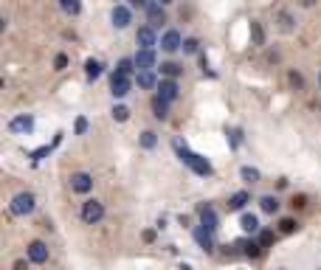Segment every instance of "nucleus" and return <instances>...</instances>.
<instances>
[{
    "mask_svg": "<svg viewBox=\"0 0 321 270\" xmlns=\"http://www.w3.org/2000/svg\"><path fill=\"white\" fill-rule=\"evenodd\" d=\"M172 147H175V152H178L180 164H186L189 169L194 172V175H200V178H208V175L214 172V169H211V164H208L206 158L197 155V152H192L183 141H180V138H175V141H172Z\"/></svg>",
    "mask_w": 321,
    "mask_h": 270,
    "instance_id": "f257e3e1",
    "label": "nucleus"
},
{
    "mask_svg": "<svg viewBox=\"0 0 321 270\" xmlns=\"http://www.w3.org/2000/svg\"><path fill=\"white\" fill-rule=\"evenodd\" d=\"M37 208V197L31 192H20L12 197V203H9V211L15 214V217H26V214H31Z\"/></svg>",
    "mask_w": 321,
    "mask_h": 270,
    "instance_id": "f03ea898",
    "label": "nucleus"
},
{
    "mask_svg": "<svg viewBox=\"0 0 321 270\" xmlns=\"http://www.w3.org/2000/svg\"><path fill=\"white\" fill-rule=\"evenodd\" d=\"M101 217H104V206H101L99 200H85V203H82V220H85L87 225L101 222Z\"/></svg>",
    "mask_w": 321,
    "mask_h": 270,
    "instance_id": "7ed1b4c3",
    "label": "nucleus"
},
{
    "mask_svg": "<svg viewBox=\"0 0 321 270\" xmlns=\"http://www.w3.org/2000/svg\"><path fill=\"white\" fill-rule=\"evenodd\" d=\"M130 90H133V79L122 76V73H113V79H110V93H113V99H124Z\"/></svg>",
    "mask_w": 321,
    "mask_h": 270,
    "instance_id": "20e7f679",
    "label": "nucleus"
},
{
    "mask_svg": "<svg viewBox=\"0 0 321 270\" xmlns=\"http://www.w3.org/2000/svg\"><path fill=\"white\" fill-rule=\"evenodd\" d=\"M197 214H200V225L206 228V231H217L220 228V220H217V211H214L208 203H203V206H197Z\"/></svg>",
    "mask_w": 321,
    "mask_h": 270,
    "instance_id": "39448f33",
    "label": "nucleus"
},
{
    "mask_svg": "<svg viewBox=\"0 0 321 270\" xmlns=\"http://www.w3.org/2000/svg\"><path fill=\"white\" fill-rule=\"evenodd\" d=\"M155 96H161V99L164 101H175L180 96V87H178V82H175V79H161V82H158V93Z\"/></svg>",
    "mask_w": 321,
    "mask_h": 270,
    "instance_id": "423d86ee",
    "label": "nucleus"
},
{
    "mask_svg": "<svg viewBox=\"0 0 321 270\" xmlns=\"http://www.w3.org/2000/svg\"><path fill=\"white\" fill-rule=\"evenodd\" d=\"M136 43L141 45V51H152L158 45V37H155V29L152 26H141L136 31Z\"/></svg>",
    "mask_w": 321,
    "mask_h": 270,
    "instance_id": "0eeeda50",
    "label": "nucleus"
},
{
    "mask_svg": "<svg viewBox=\"0 0 321 270\" xmlns=\"http://www.w3.org/2000/svg\"><path fill=\"white\" fill-rule=\"evenodd\" d=\"M161 48H164L166 54H175V51L183 48V37H180V31H175V29L164 31V37H161Z\"/></svg>",
    "mask_w": 321,
    "mask_h": 270,
    "instance_id": "6e6552de",
    "label": "nucleus"
},
{
    "mask_svg": "<svg viewBox=\"0 0 321 270\" xmlns=\"http://www.w3.org/2000/svg\"><path fill=\"white\" fill-rule=\"evenodd\" d=\"M31 129H34V118L31 115H15L9 121V132H15V135H29Z\"/></svg>",
    "mask_w": 321,
    "mask_h": 270,
    "instance_id": "1a4fd4ad",
    "label": "nucleus"
},
{
    "mask_svg": "<svg viewBox=\"0 0 321 270\" xmlns=\"http://www.w3.org/2000/svg\"><path fill=\"white\" fill-rule=\"evenodd\" d=\"M147 20H150V26H152V29H158V26H164V23H166L164 3H155V0H150V6H147Z\"/></svg>",
    "mask_w": 321,
    "mask_h": 270,
    "instance_id": "9d476101",
    "label": "nucleus"
},
{
    "mask_svg": "<svg viewBox=\"0 0 321 270\" xmlns=\"http://www.w3.org/2000/svg\"><path fill=\"white\" fill-rule=\"evenodd\" d=\"M29 259L34 264H45V262H48V245H45V242H40V239H34L29 245Z\"/></svg>",
    "mask_w": 321,
    "mask_h": 270,
    "instance_id": "9b49d317",
    "label": "nucleus"
},
{
    "mask_svg": "<svg viewBox=\"0 0 321 270\" xmlns=\"http://www.w3.org/2000/svg\"><path fill=\"white\" fill-rule=\"evenodd\" d=\"M71 189L76 194H87L93 189V178L87 175V172H76V175L71 178Z\"/></svg>",
    "mask_w": 321,
    "mask_h": 270,
    "instance_id": "f8f14e48",
    "label": "nucleus"
},
{
    "mask_svg": "<svg viewBox=\"0 0 321 270\" xmlns=\"http://www.w3.org/2000/svg\"><path fill=\"white\" fill-rule=\"evenodd\" d=\"M110 20H113L116 29H127L130 23H133V15H130L127 6H113V12H110Z\"/></svg>",
    "mask_w": 321,
    "mask_h": 270,
    "instance_id": "ddd939ff",
    "label": "nucleus"
},
{
    "mask_svg": "<svg viewBox=\"0 0 321 270\" xmlns=\"http://www.w3.org/2000/svg\"><path fill=\"white\" fill-rule=\"evenodd\" d=\"M194 242H197L206 253H211V250H214V234H211V231H206L203 225L194 228Z\"/></svg>",
    "mask_w": 321,
    "mask_h": 270,
    "instance_id": "4468645a",
    "label": "nucleus"
},
{
    "mask_svg": "<svg viewBox=\"0 0 321 270\" xmlns=\"http://www.w3.org/2000/svg\"><path fill=\"white\" fill-rule=\"evenodd\" d=\"M133 59H136L138 71H152V68H155V51H141L138 48V54Z\"/></svg>",
    "mask_w": 321,
    "mask_h": 270,
    "instance_id": "2eb2a0df",
    "label": "nucleus"
},
{
    "mask_svg": "<svg viewBox=\"0 0 321 270\" xmlns=\"http://www.w3.org/2000/svg\"><path fill=\"white\" fill-rule=\"evenodd\" d=\"M240 228H243L245 234H259V231H262L257 214H243V217H240Z\"/></svg>",
    "mask_w": 321,
    "mask_h": 270,
    "instance_id": "dca6fc26",
    "label": "nucleus"
},
{
    "mask_svg": "<svg viewBox=\"0 0 321 270\" xmlns=\"http://www.w3.org/2000/svg\"><path fill=\"white\" fill-rule=\"evenodd\" d=\"M152 115L158 121H166L169 118V101H164L161 96H152Z\"/></svg>",
    "mask_w": 321,
    "mask_h": 270,
    "instance_id": "f3484780",
    "label": "nucleus"
},
{
    "mask_svg": "<svg viewBox=\"0 0 321 270\" xmlns=\"http://www.w3.org/2000/svg\"><path fill=\"white\" fill-rule=\"evenodd\" d=\"M248 203H251L248 192H237V194H231V200H229V211H243Z\"/></svg>",
    "mask_w": 321,
    "mask_h": 270,
    "instance_id": "a211bd4d",
    "label": "nucleus"
},
{
    "mask_svg": "<svg viewBox=\"0 0 321 270\" xmlns=\"http://www.w3.org/2000/svg\"><path fill=\"white\" fill-rule=\"evenodd\" d=\"M240 248H243V253L251 256V259L262 256V245H259V239H245V242H240Z\"/></svg>",
    "mask_w": 321,
    "mask_h": 270,
    "instance_id": "6ab92c4d",
    "label": "nucleus"
},
{
    "mask_svg": "<svg viewBox=\"0 0 321 270\" xmlns=\"http://www.w3.org/2000/svg\"><path fill=\"white\" fill-rule=\"evenodd\" d=\"M136 82H138V87H144V90H152V87H158L155 73H152V71H138Z\"/></svg>",
    "mask_w": 321,
    "mask_h": 270,
    "instance_id": "aec40b11",
    "label": "nucleus"
},
{
    "mask_svg": "<svg viewBox=\"0 0 321 270\" xmlns=\"http://www.w3.org/2000/svg\"><path fill=\"white\" fill-rule=\"evenodd\" d=\"M101 71H104V68H101L99 59H87V62H85V76L90 79V82H96V79L101 76Z\"/></svg>",
    "mask_w": 321,
    "mask_h": 270,
    "instance_id": "412c9836",
    "label": "nucleus"
},
{
    "mask_svg": "<svg viewBox=\"0 0 321 270\" xmlns=\"http://www.w3.org/2000/svg\"><path fill=\"white\" fill-rule=\"evenodd\" d=\"M161 73H164V79H178L180 73H183V65H178V62H161Z\"/></svg>",
    "mask_w": 321,
    "mask_h": 270,
    "instance_id": "4be33fe9",
    "label": "nucleus"
},
{
    "mask_svg": "<svg viewBox=\"0 0 321 270\" xmlns=\"http://www.w3.org/2000/svg\"><path fill=\"white\" fill-rule=\"evenodd\" d=\"M259 208H262L265 214H276L279 211V200L273 197V194H265V197L259 200Z\"/></svg>",
    "mask_w": 321,
    "mask_h": 270,
    "instance_id": "5701e85b",
    "label": "nucleus"
},
{
    "mask_svg": "<svg viewBox=\"0 0 321 270\" xmlns=\"http://www.w3.org/2000/svg\"><path fill=\"white\" fill-rule=\"evenodd\" d=\"M59 9H62L65 15L76 17L79 12H82V3H79V0H59Z\"/></svg>",
    "mask_w": 321,
    "mask_h": 270,
    "instance_id": "b1692460",
    "label": "nucleus"
},
{
    "mask_svg": "<svg viewBox=\"0 0 321 270\" xmlns=\"http://www.w3.org/2000/svg\"><path fill=\"white\" fill-rule=\"evenodd\" d=\"M251 40H254V45H265V31L257 20H251Z\"/></svg>",
    "mask_w": 321,
    "mask_h": 270,
    "instance_id": "393cba45",
    "label": "nucleus"
},
{
    "mask_svg": "<svg viewBox=\"0 0 321 270\" xmlns=\"http://www.w3.org/2000/svg\"><path fill=\"white\" fill-rule=\"evenodd\" d=\"M257 239H259V245H262V248H271L273 242H276V234H273V231H268V228H262V231L257 234Z\"/></svg>",
    "mask_w": 321,
    "mask_h": 270,
    "instance_id": "a878e982",
    "label": "nucleus"
},
{
    "mask_svg": "<svg viewBox=\"0 0 321 270\" xmlns=\"http://www.w3.org/2000/svg\"><path fill=\"white\" fill-rule=\"evenodd\" d=\"M136 71V59H122V62H119V68H116V73H122V76H130V73Z\"/></svg>",
    "mask_w": 321,
    "mask_h": 270,
    "instance_id": "bb28decb",
    "label": "nucleus"
},
{
    "mask_svg": "<svg viewBox=\"0 0 321 270\" xmlns=\"http://www.w3.org/2000/svg\"><path fill=\"white\" fill-rule=\"evenodd\" d=\"M226 135H229V144H231V150H237V147L243 144V129L231 127V129H226Z\"/></svg>",
    "mask_w": 321,
    "mask_h": 270,
    "instance_id": "cd10ccee",
    "label": "nucleus"
},
{
    "mask_svg": "<svg viewBox=\"0 0 321 270\" xmlns=\"http://www.w3.org/2000/svg\"><path fill=\"white\" fill-rule=\"evenodd\" d=\"M240 175H243L245 183H257V180H259V169H254V166H243Z\"/></svg>",
    "mask_w": 321,
    "mask_h": 270,
    "instance_id": "c85d7f7f",
    "label": "nucleus"
},
{
    "mask_svg": "<svg viewBox=\"0 0 321 270\" xmlns=\"http://www.w3.org/2000/svg\"><path fill=\"white\" fill-rule=\"evenodd\" d=\"M51 150H54V144H45V147L34 150V152H31V161H34V164H40V161H43L45 155H51Z\"/></svg>",
    "mask_w": 321,
    "mask_h": 270,
    "instance_id": "c756f323",
    "label": "nucleus"
},
{
    "mask_svg": "<svg viewBox=\"0 0 321 270\" xmlns=\"http://www.w3.org/2000/svg\"><path fill=\"white\" fill-rule=\"evenodd\" d=\"M296 228H299V222H296V220H290V217H285V220H279V231H282V234H293Z\"/></svg>",
    "mask_w": 321,
    "mask_h": 270,
    "instance_id": "7c9ffc66",
    "label": "nucleus"
},
{
    "mask_svg": "<svg viewBox=\"0 0 321 270\" xmlns=\"http://www.w3.org/2000/svg\"><path fill=\"white\" fill-rule=\"evenodd\" d=\"M155 144H158V138H155V132H152V129L141 132V147H144V150H152Z\"/></svg>",
    "mask_w": 321,
    "mask_h": 270,
    "instance_id": "2f4dec72",
    "label": "nucleus"
},
{
    "mask_svg": "<svg viewBox=\"0 0 321 270\" xmlns=\"http://www.w3.org/2000/svg\"><path fill=\"white\" fill-rule=\"evenodd\" d=\"M183 54H200V43L194 37H186L183 40Z\"/></svg>",
    "mask_w": 321,
    "mask_h": 270,
    "instance_id": "473e14b6",
    "label": "nucleus"
},
{
    "mask_svg": "<svg viewBox=\"0 0 321 270\" xmlns=\"http://www.w3.org/2000/svg\"><path fill=\"white\" fill-rule=\"evenodd\" d=\"M113 118H116V121H127V118H130V110H127L124 104H116V107H113Z\"/></svg>",
    "mask_w": 321,
    "mask_h": 270,
    "instance_id": "72a5a7b5",
    "label": "nucleus"
},
{
    "mask_svg": "<svg viewBox=\"0 0 321 270\" xmlns=\"http://www.w3.org/2000/svg\"><path fill=\"white\" fill-rule=\"evenodd\" d=\"M287 82H290L293 87H304V76H301V73H296V71L287 73Z\"/></svg>",
    "mask_w": 321,
    "mask_h": 270,
    "instance_id": "f704fd0d",
    "label": "nucleus"
},
{
    "mask_svg": "<svg viewBox=\"0 0 321 270\" xmlns=\"http://www.w3.org/2000/svg\"><path fill=\"white\" fill-rule=\"evenodd\" d=\"M73 132H76V135H85V132H87V118H85V115H79V118H76V124H73Z\"/></svg>",
    "mask_w": 321,
    "mask_h": 270,
    "instance_id": "c9c22d12",
    "label": "nucleus"
},
{
    "mask_svg": "<svg viewBox=\"0 0 321 270\" xmlns=\"http://www.w3.org/2000/svg\"><path fill=\"white\" fill-rule=\"evenodd\" d=\"M279 26H282V31H290L293 29V17L287 15V12H282V15H279Z\"/></svg>",
    "mask_w": 321,
    "mask_h": 270,
    "instance_id": "e433bc0d",
    "label": "nucleus"
},
{
    "mask_svg": "<svg viewBox=\"0 0 321 270\" xmlns=\"http://www.w3.org/2000/svg\"><path fill=\"white\" fill-rule=\"evenodd\" d=\"M54 68H57V71H65V68H68V57H65V54H57V57H54Z\"/></svg>",
    "mask_w": 321,
    "mask_h": 270,
    "instance_id": "4c0bfd02",
    "label": "nucleus"
},
{
    "mask_svg": "<svg viewBox=\"0 0 321 270\" xmlns=\"http://www.w3.org/2000/svg\"><path fill=\"white\" fill-rule=\"evenodd\" d=\"M301 206H307V197H301V194L299 197H293V208H301Z\"/></svg>",
    "mask_w": 321,
    "mask_h": 270,
    "instance_id": "58836bf2",
    "label": "nucleus"
},
{
    "mask_svg": "<svg viewBox=\"0 0 321 270\" xmlns=\"http://www.w3.org/2000/svg\"><path fill=\"white\" fill-rule=\"evenodd\" d=\"M130 6H138V9H147V6H150V0H130Z\"/></svg>",
    "mask_w": 321,
    "mask_h": 270,
    "instance_id": "ea45409f",
    "label": "nucleus"
},
{
    "mask_svg": "<svg viewBox=\"0 0 321 270\" xmlns=\"http://www.w3.org/2000/svg\"><path fill=\"white\" fill-rule=\"evenodd\" d=\"M26 267H29V264H26V262L20 259V262H15V267H12V270H26Z\"/></svg>",
    "mask_w": 321,
    "mask_h": 270,
    "instance_id": "a19ab883",
    "label": "nucleus"
},
{
    "mask_svg": "<svg viewBox=\"0 0 321 270\" xmlns=\"http://www.w3.org/2000/svg\"><path fill=\"white\" fill-rule=\"evenodd\" d=\"M301 3H304V6L310 9V6H313V3H315V0H301Z\"/></svg>",
    "mask_w": 321,
    "mask_h": 270,
    "instance_id": "79ce46f5",
    "label": "nucleus"
},
{
    "mask_svg": "<svg viewBox=\"0 0 321 270\" xmlns=\"http://www.w3.org/2000/svg\"><path fill=\"white\" fill-rule=\"evenodd\" d=\"M180 270H194L192 264H180Z\"/></svg>",
    "mask_w": 321,
    "mask_h": 270,
    "instance_id": "37998d69",
    "label": "nucleus"
},
{
    "mask_svg": "<svg viewBox=\"0 0 321 270\" xmlns=\"http://www.w3.org/2000/svg\"><path fill=\"white\" fill-rule=\"evenodd\" d=\"M161 3H164V6H169V3H172V0H161Z\"/></svg>",
    "mask_w": 321,
    "mask_h": 270,
    "instance_id": "c03bdc74",
    "label": "nucleus"
},
{
    "mask_svg": "<svg viewBox=\"0 0 321 270\" xmlns=\"http://www.w3.org/2000/svg\"><path fill=\"white\" fill-rule=\"evenodd\" d=\"M318 85H321V76H318Z\"/></svg>",
    "mask_w": 321,
    "mask_h": 270,
    "instance_id": "a18cd8bd",
    "label": "nucleus"
},
{
    "mask_svg": "<svg viewBox=\"0 0 321 270\" xmlns=\"http://www.w3.org/2000/svg\"><path fill=\"white\" fill-rule=\"evenodd\" d=\"M318 270H321V267H318Z\"/></svg>",
    "mask_w": 321,
    "mask_h": 270,
    "instance_id": "49530a36",
    "label": "nucleus"
}]
</instances>
